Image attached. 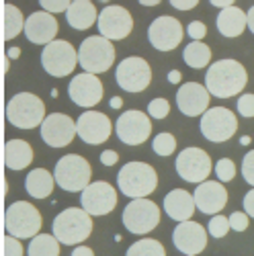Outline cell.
Wrapping results in <instances>:
<instances>
[{
  "instance_id": "1",
  "label": "cell",
  "mask_w": 254,
  "mask_h": 256,
  "mask_svg": "<svg viewBox=\"0 0 254 256\" xmlns=\"http://www.w3.org/2000/svg\"><path fill=\"white\" fill-rule=\"evenodd\" d=\"M248 72L236 60H218L205 74V86L216 98H232L244 90Z\"/></svg>"
},
{
  "instance_id": "2",
  "label": "cell",
  "mask_w": 254,
  "mask_h": 256,
  "mask_svg": "<svg viewBox=\"0 0 254 256\" xmlns=\"http://www.w3.org/2000/svg\"><path fill=\"white\" fill-rule=\"evenodd\" d=\"M92 232V216L84 207H68L54 220V236L66 246L84 242Z\"/></svg>"
},
{
  "instance_id": "3",
  "label": "cell",
  "mask_w": 254,
  "mask_h": 256,
  "mask_svg": "<svg viewBox=\"0 0 254 256\" xmlns=\"http://www.w3.org/2000/svg\"><path fill=\"white\" fill-rule=\"evenodd\" d=\"M119 190L125 197L142 199L152 195L158 186L156 170L146 162H127L117 174Z\"/></svg>"
},
{
  "instance_id": "4",
  "label": "cell",
  "mask_w": 254,
  "mask_h": 256,
  "mask_svg": "<svg viewBox=\"0 0 254 256\" xmlns=\"http://www.w3.org/2000/svg\"><path fill=\"white\" fill-rule=\"evenodd\" d=\"M46 104L37 94L18 92L6 102V119L18 130H33L41 127L46 119Z\"/></svg>"
},
{
  "instance_id": "5",
  "label": "cell",
  "mask_w": 254,
  "mask_h": 256,
  "mask_svg": "<svg viewBox=\"0 0 254 256\" xmlns=\"http://www.w3.org/2000/svg\"><path fill=\"white\" fill-rule=\"evenodd\" d=\"M115 62V48L113 41L102 37V35H92L86 37L80 44L78 50V64L84 72L90 74H102L107 72Z\"/></svg>"
},
{
  "instance_id": "6",
  "label": "cell",
  "mask_w": 254,
  "mask_h": 256,
  "mask_svg": "<svg viewBox=\"0 0 254 256\" xmlns=\"http://www.w3.org/2000/svg\"><path fill=\"white\" fill-rule=\"evenodd\" d=\"M54 176H56V182L64 190H68V193H82L90 184L92 168L86 158H82L78 154H66L64 158L58 160Z\"/></svg>"
},
{
  "instance_id": "7",
  "label": "cell",
  "mask_w": 254,
  "mask_h": 256,
  "mask_svg": "<svg viewBox=\"0 0 254 256\" xmlns=\"http://www.w3.org/2000/svg\"><path fill=\"white\" fill-rule=\"evenodd\" d=\"M4 230L18 240H31L41 230V213L27 201H14L4 213Z\"/></svg>"
},
{
  "instance_id": "8",
  "label": "cell",
  "mask_w": 254,
  "mask_h": 256,
  "mask_svg": "<svg viewBox=\"0 0 254 256\" xmlns=\"http://www.w3.org/2000/svg\"><path fill=\"white\" fill-rule=\"evenodd\" d=\"M41 66L54 78H64L74 72L78 66V52L70 41L54 39L41 52Z\"/></svg>"
},
{
  "instance_id": "9",
  "label": "cell",
  "mask_w": 254,
  "mask_h": 256,
  "mask_svg": "<svg viewBox=\"0 0 254 256\" xmlns=\"http://www.w3.org/2000/svg\"><path fill=\"white\" fill-rule=\"evenodd\" d=\"M160 224V207L150 199H132L123 209V226L127 232L144 236Z\"/></svg>"
},
{
  "instance_id": "10",
  "label": "cell",
  "mask_w": 254,
  "mask_h": 256,
  "mask_svg": "<svg viewBox=\"0 0 254 256\" xmlns=\"http://www.w3.org/2000/svg\"><path fill=\"white\" fill-rule=\"evenodd\" d=\"M238 132V119L226 106H211L201 115V134L205 140L222 144L234 138Z\"/></svg>"
},
{
  "instance_id": "11",
  "label": "cell",
  "mask_w": 254,
  "mask_h": 256,
  "mask_svg": "<svg viewBox=\"0 0 254 256\" xmlns=\"http://www.w3.org/2000/svg\"><path fill=\"white\" fill-rule=\"evenodd\" d=\"M115 80L127 92H142L150 86V82H152V68H150V64L140 56L125 58L117 66Z\"/></svg>"
},
{
  "instance_id": "12",
  "label": "cell",
  "mask_w": 254,
  "mask_h": 256,
  "mask_svg": "<svg viewBox=\"0 0 254 256\" xmlns=\"http://www.w3.org/2000/svg\"><path fill=\"white\" fill-rule=\"evenodd\" d=\"M176 172L182 180L201 184L211 174V158L201 148H184L176 156Z\"/></svg>"
},
{
  "instance_id": "13",
  "label": "cell",
  "mask_w": 254,
  "mask_h": 256,
  "mask_svg": "<svg viewBox=\"0 0 254 256\" xmlns=\"http://www.w3.org/2000/svg\"><path fill=\"white\" fill-rule=\"evenodd\" d=\"M184 37V29L180 25V20L174 16L162 14L154 18L150 27H148V39L154 50L158 52H172L180 46V41Z\"/></svg>"
},
{
  "instance_id": "14",
  "label": "cell",
  "mask_w": 254,
  "mask_h": 256,
  "mask_svg": "<svg viewBox=\"0 0 254 256\" xmlns=\"http://www.w3.org/2000/svg\"><path fill=\"white\" fill-rule=\"evenodd\" d=\"M115 134L127 146H142L152 134V121L146 113L138 109H130L123 115H119L115 123Z\"/></svg>"
},
{
  "instance_id": "15",
  "label": "cell",
  "mask_w": 254,
  "mask_h": 256,
  "mask_svg": "<svg viewBox=\"0 0 254 256\" xmlns=\"http://www.w3.org/2000/svg\"><path fill=\"white\" fill-rule=\"evenodd\" d=\"M96 27L102 37H107L111 41H121L134 31V16L123 6H117V4L104 6L98 12Z\"/></svg>"
},
{
  "instance_id": "16",
  "label": "cell",
  "mask_w": 254,
  "mask_h": 256,
  "mask_svg": "<svg viewBox=\"0 0 254 256\" xmlns=\"http://www.w3.org/2000/svg\"><path fill=\"white\" fill-rule=\"evenodd\" d=\"M80 205L90 216H107L117 207V190L113 188V184L104 180L90 182L80 193Z\"/></svg>"
},
{
  "instance_id": "17",
  "label": "cell",
  "mask_w": 254,
  "mask_h": 256,
  "mask_svg": "<svg viewBox=\"0 0 254 256\" xmlns=\"http://www.w3.org/2000/svg\"><path fill=\"white\" fill-rule=\"evenodd\" d=\"M39 130H41V140H44L50 148H64L78 136L76 121L64 113L48 115Z\"/></svg>"
},
{
  "instance_id": "18",
  "label": "cell",
  "mask_w": 254,
  "mask_h": 256,
  "mask_svg": "<svg viewBox=\"0 0 254 256\" xmlns=\"http://www.w3.org/2000/svg\"><path fill=\"white\" fill-rule=\"evenodd\" d=\"M76 130H78V136H80V140L84 144H88V146H100V144H104V142L111 138L113 125H111V119L104 115V113L86 111V113H82L78 117Z\"/></svg>"
},
{
  "instance_id": "19",
  "label": "cell",
  "mask_w": 254,
  "mask_h": 256,
  "mask_svg": "<svg viewBox=\"0 0 254 256\" xmlns=\"http://www.w3.org/2000/svg\"><path fill=\"white\" fill-rule=\"evenodd\" d=\"M102 82L98 80V74H90L84 72L72 78L70 86H68V94L70 98L84 109H90V106L98 104L102 98Z\"/></svg>"
},
{
  "instance_id": "20",
  "label": "cell",
  "mask_w": 254,
  "mask_h": 256,
  "mask_svg": "<svg viewBox=\"0 0 254 256\" xmlns=\"http://www.w3.org/2000/svg\"><path fill=\"white\" fill-rule=\"evenodd\" d=\"M207 230L197 222H178L172 232V244L182 254H199L207 246Z\"/></svg>"
},
{
  "instance_id": "21",
  "label": "cell",
  "mask_w": 254,
  "mask_h": 256,
  "mask_svg": "<svg viewBox=\"0 0 254 256\" xmlns=\"http://www.w3.org/2000/svg\"><path fill=\"white\" fill-rule=\"evenodd\" d=\"M209 90L203 84L184 82L176 92V106L186 117H199L209 109Z\"/></svg>"
},
{
  "instance_id": "22",
  "label": "cell",
  "mask_w": 254,
  "mask_h": 256,
  "mask_svg": "<svg viewBox=\"0 0 254 256\" xmlns=\"http://www.w3.org/2000/svg\"><path fill=\"white\" fill-rule=\"evenodd\" d=\"M193 197L201 213H205V216H211V213L218 216L228 203V190L222 180H203L201 184H197Z\"/></svg>"
},
{
  "instance_id": "23",
  "label": "cell",
  "mask_w": 254,
  "mask_h": 256,
  "mask_svg": "<svg viewBox=\"0 0 254 256\" xmlns=\"http://www.w3.org/2000/svg\"><path fill=\"white\" fill-rule=\"evenodd\" d=\"M58 35V20L52 12L39 10L27 16L25 23V37L35 46H48Z\"/></svg>"
},
{
  "instance_id": "24",
  "label": "cell",
  "mask_w": 254,
  "mask_h": 256,
  "mask_svg": "<svg viewBox=\"0 0 254 256\" xmlns=\"http://www.w3.org/2000/svg\"><path fill=\"white\" fill-rule=\"evenodd\" d=\"M195 197L184 188H172L170 193L164 197V211L168 218L174 222H188L195 213Z\"/></svg>"
},
{
  "instance_id": "25",
  "label": "cell",
  "mask_w": 254,
  "mask_h": 256,
  "mask_svg": "<svg viewBox=\"0 0 254 256\" xmlns=\"http://www.w3.org/2000/svg\"><path fill=\"white\" fill-rule=\"evenodd\" d=\"M66 20L72 29L86 31L98 20L96 6L92 4V0H72L70 8L66 10Z\"/></svg>"
},
{
  "instance_id": "26",
  "label": "cell",
  "mask_w": 254,
  "mask_h": 256,
  "mask_svg": "<svg viewBox=\"0 0 254 256\" xmlns=\"http://www.w3.org/2000/svg\"><path fill=\"white\" fill-rule=\"evenodd\" d=\"M246 27H248V16L244 14L242 8H238L234 4L222 8V12L218 14V31L228 39L242 35Z\"/></svg>"
},
{
  "instance_id": "27",
  "label": "cell",
  "mask_w": 254,
  "mask_h": 256,
  "mask_svg": "<svg viewBox=\"0 0 254 256\" xmlns=\"http://www.w3.org/2000/svg\"><path fill=\"white\" fill-rule=\"evenodd\" d=\"M33 162V148L25 140H10L4 146V164L10 170H23Z\"/></svg>"
},
{
  "instance_id": "28",
  "label": "cell",
  "mask_w": 254,
  "mask_h": 256,
  "mask_svg": "<svg viewBox=\"0 0 254 256\" xmlns=\"http://www.w3.org/2000/svg\"><path fill=\"white\" fill-rule=\"evenodd\" d=\"M56 176L50 174L46 168H33L25 178V188L27 193L35 199H48L54 190Z\"/></svg>"
},
{
  "instance_id": "29",
  "label": "cell",
  "mask_w": 254,
  "mask_h": 256,
  "mask_svg": "<svg viewBox=\"0 0 254 256\" xmlns=\"http://www.w3.org/2000/svg\"><path fill=\"white\" fill-rule=\"evenodd\" d=\"M25 23H27V18L23 16L20 8H16L14 4H8V2L2 6V37L6 41L14 39L20 33H25Z\"/></svg>"
},
{
  "instance_id": "30",
  "label": "cell",
  "mask_w": 254,
  "mask_h": 256,
  "mask_svg": "<svg viewBox=\"0 0 254 256\" xmlns=\"http://www.w3.org/2000/svg\"><path fill=\"white\" fill-rule=\"evenodd\" d=\"M182 58H184L188 68L201 70V68L209 66V62H211V48L205 46L203 41H190V44L184 48V52H182Z\"/></svg>"
},
{
  "instance_id": "31",
  "label": "cell",
  "mask_w": 254,
  "mask_h": 256,
  "mask_svg": "<svg viewBox=\"0 0 254 256\" xmlns=\"http://www.w3.org/2000/svg\"><path fill=\"white\" fill-rule=\"evenodd\" d=\"M60 240L56 236H50V234H37L35 238H31L29 256H60Z\"/></svg>"
},
{
  "instance_id": "32",
  "label": "cell",
  "mask_w": 254,
  "mask_h": 256,
  "mask_svg": "<svg viewBox=\"0 0 254 256\" xmlns=\"http://www.w3.org/2000/svg\"><path fill=\"white\" fill-rule=\"evenodd\" d=\"M125 256H166L164 246L154 238H144L130 246Z\"/></svg>"
},
{
  "instance_id": "33",
  "label": "cell",
  "mask_w": 254,
  "mask_h": 256,
  "mask_svg": "<svg viewBox=\"0 0 254 256\" xmlns=\"http://www.w3.org/2000/svg\"><path fill=\"white\" fill-rule=\"evenodd\" d=\"M152 148L158 156H170L176 150V140L172 134H158L152 142Z\"/></svg>"
},
{
  "instance_id": "34",
  "label": "cell",
  "mask_w": 254,
  "mask_h": 256,
  "mask_svg": "<svg viewBox=\"0 0 254 256\" xmlns=\"http://www.w3.org/2000/svg\"><path fill=\"white\" fill-rule=\"evenodd\" d=\"M232 230L230 226V218H224V216H214L209 220V226H207V232L211 234V238H224L226 234Z\"/></svg>"
},
{
  "instance_id": "35",
  "label": "cell",
  "mask_w": 254,
  "mask_h": 256,
  "mask_svg": "<svg viewBox=\"0 0 254 256\" xmlns=\"http://www.w3.org/2000/svg\"><path fill=\"white\" fill-rule=\"evenodd\" d=\"M216 174H218V178H220L222 182L234 180V176H236V164L232 162L230 158L218 160V164H216Z\"/></svg>"
},
{
  "instance_id": "36",
  "label": "cell",
  "mask_w": 254,
  "mask_h": 256,
  "mask_svg": "<svg viewBox=\"0 0 254 256\" xmlns=\"http://www.w3.org/2000/svg\"><path fill=\"white\" fill-rule=\"evenodd\" d=\"M168 113H170V102L162 96L154 98L150 104H148V115L154 117V119H164V117H168Z\"/></svg>"
},
{
  "instance_id": "37",
  "label": "cell",
  "mask_w": 254,
  "mask_h": 256,
  "mask_svg": "<svg viewBox=\"0 0 254 256\" xmlns=\"http://www.w3.org/2000/svg\"><path fill=\"white\" fill-rule=\"evenodd\" d=\"M2 256H23V244H20V240L6 234L2 238Z\"/></svg>"
},
{
  "instance_id": "38",
  "label": "cell",
  "mask_w": 254,
  "mask_h": 256,
  "mask_svg": "<svg viewBox=\"0 0 254 256\" xmlns=\"http://www.w3.org/2000/svg\"><path fill=\"white\" fill-rule=\"evenodd\" d=\"M39 4L44 10L56 14V12H66L72 4V0H39Z\"/></svg>"
},
{
  "instance_id": "39",
  "label": "cell",
  "mask_w": 254,
  "mask_h": 256,
  "mask_svg": "<svg viewBox=\"0 0 254 256\" xmlns=\"http://www.w3.org/2000/svg\"><path fill=\"white\" fill-rule=\"evenodd\" d=\"M238 113L242 117H254V94L252 92H244L238 98Z\"/></svg>"
},
{
  "instance_id": "40",
  "label": "cell",
  "mask_w": 254,
  "mask_h": 256,
  "mask_svg": "<svg viewBox=\"0 0 254 256\" xmlns=\"http://www.w3.org/2000/svg\"><path fill=\"white\" fill-rule=\"evenodd\" d=\"M242 176L248 184L254 186V150H250L242 160Z\"/></svg>"
},
{
  "instance_id": "41",
  "label": "cell",
  "mask_w": 254,
  "mask_h": 256,
  "mask_svg": "<svg viewBox=\"0 0 254 256\" xmlns=\"http://www.w3.org/2000/svg\"><path fill=\"white\" fill-rule=\"evenodd\" d=\"M248 213L246 211H234L230 216V226H232V230L234 232H244V230H248Z\"/></svg>"
},
{
  "instance_id": "42",
  "label": "cell",
  "mask_w": 254,
  "mask_h": 256,
  "mask_svg": "<svg viewBox=\"0 0 254 256\" xmlns=\"http://www.w3.org/2000/svg\"><path fill=\"white\" fill-rule=\"evenodd\" d=\"M186 35L193 39V41H203V37L207 35V27H205V23H201V20H193V23H188V27H186Z\"/></svg>"
},
{
  "instance_id": "43",
  "label": "cell",
  "mask_w": 254,
  "mask_h": 256,
  "mask_svg": "<svg viewBox=\"0 0 254 256\" xmlns=\"http://www.w3.org/2000/svg\"><path fill=\"white\" fill-rule=\"evenodd\" d=\"M117 160H119V154H117L115 150H104V152H100V162H102L104 166H113V164H117Z\"/></svg>"
},
{
  "instance_id": "44",
  "label": "cell",
  "mask_w": 254,
  "mask_h": 256,
  "mask_svg": "<svg viewBox=\"0 0 254 256\" xmlns=\"http://www.w3.org/2000/svg\"><path fill=\"white\" fill-rule=\"evenodd\" d=\"M170 4L178 10H190L199 4V0H170Z\"/></svg>"
},
{
  "instance_id": "45",
  "label": "cell",
  "mask_w": 254,
  "mask_h": 256,
  "mask_svg": "<svg viewBox=\"0 0 254 256\" xmlns=\"http://www.w3.org/2000/svg\"><path fill=\"white\" fill-rule=\"evenodd\" d=\"M244 211L248 213L250 218H254V186L244 195Z\"/></svg>"
},
{
  "instance_id": "46",
  "label": "cell",
  "mask_w": 254,
  "mask_h": 256,
  "mask_svg": "<svg viewBox=\"0 0 254 256\" xmlns=\"http://www.w3.org/2000/svg\"><path fill=\"white\" fill-rule=\"evenodd\" d=\"M72 256H94V252L88 246H76L74 252H72Z\"/></svg>"
},
{
  "instance_id": "47",
  "label": "cell",
  "mask_w": 254,
  "mask_h": 256,
  "mask_svg": "<svg viewBox=\"0 0 254 256\" xmlns=\"http://www.w3.org/2000/svg\"><path fill=\"white\" fill-rule=\"evenodd\" d=\"M209 2L214 4V6H218V8H226V6H232V4H234L236 0H209Z\"/></svg>"
},
{
  "instance_id": "48",
  "label": "cell",
  "mask_w": 254,
  "mask_h": 256,
  "mask_svg": "<svg viewBox=\"0 0 254 256\" xmlns=\"http://www.w3.org/2000/svg\"><path fill=\"white\" fill-rule=\"evenodd\" d=\"M180 78H182V74L178 70H170V72H168V82H170V84H178Z\"/></svg>"
},
{
  "instance_id": "49",
  "label": "cell",
  "mask_w": 254,
  "mask_h": 256,
  "mask_svg": "<svg viewBox=\"0 0 254 256\" xmlns=\"http://www.w3.org/2000/svg\"><path fill=\"white\" fill-rule=\"evenodd\" d=\"M246 16H248V29L254 33V6H250V10L246 12Z\"/></svg>"
},
{
  "instance_id": "50",
  "label": "cell",
  "mask_w": 254,
  "mask_h": 256,
  "mask_svg": "<svg viewBox=\"0 0 254 256\" xmlns=\"http://www.w3.org/2000/svg\"><path fill=\"white\" fill-rule=\"evenodd\" d=\"M6 56H8V60H16L20 56V48H8L6 50Z\"/></svg>"
},
{
  "instance_id": "51",
  "label": "cell",
  "mask_w": 254,
  "mask_h": 256,
  "mask_svg": "<svg viewBox=\"0 0 254 256\" xmlns=\"http://www.w3.org/2000/svg\"><path fill=\"white\" fill-rule=\"evenodd\" d=\"M121 106H123V100L119 96H113L111 98V109H121Z\"/></svg>"
},
{
  "instance_id": "52",
  "label": "cell",
  "mask_w": 254,
  "mask_h": 256,
  "mask_svg": "<svg viewBox=\"0 0 254 256\" xmlns=\"http://www.w3.org/2000/svg\"><path fill=\"white\" fill-rule=\"evenodd\" d=\"M140 4H144V6H156V4H160L162 0H138Z\"/></svg>"
},
{
  "instance_id": "53",
  "label": "cell",
  "mask_w": 254,
  "mask_h": 256,
  "mask_svg": "<svg viewBox=\"0 0 254 256\" xmlns=\"http://www.w3.org/2000/svg\"><path fill=\"white\" fill-rule=\"evenodd\" d=\"M6 70H8V56H4V60H2V72L6 74Z\"/></svg>"
},
{
  "instance_id": "54",
  "label": "cell",
  "mask_w": 254,
  "mask_h": 256,
  "mask_svg": "<svg viewBox=\"0 0 254 256\" xmlns=\"http://www.w3.org/2000/svg\"><path fill=\"white\" fill-rule=\"evenodd\" d=\"M240 144H242V146H248V144H250V138H248V136L240 138Z\"/></svg>"
},
{
  "instance_id": "55",
  "label": "cell",
  "mask_w": 254,
  "mask_h": 256,
  "mask_svg": "<svg viewBox=\"0 0 254 256\" xmlns=\"http://www.w3.org/2000/svg\"><path fill=\"white\" fill-rule=\"evenodd\" d=\"M98 2H109V0H98Z\"/></svg>"
},
{
  "instance_id": "56",
  "label": "cell",
  "mask_w": 254,
  "mask_h": 256,
  "mask_svg": "<svg viewBox=\"0 0 254 256\" xmlns=\"http://www.w3.org/2000/svg\"><path fill=\"white\" fill-rule=\"evenodd\" d=\"M184 256H197V254H184Z\"/></svg>"
}]
</instances>
